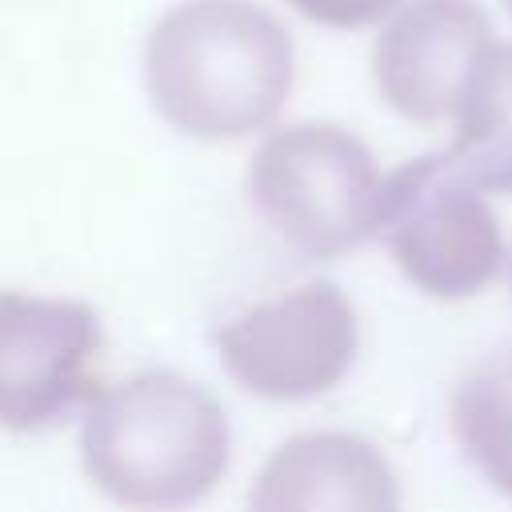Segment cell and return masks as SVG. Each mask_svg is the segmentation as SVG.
I'll list each match as a JSON object with an SVG mask.
<instances>
[{
  "label": "cell",
  "instance_id": "1",
  "mask_svg": "<svg viewBox=\"0 0 512 512\" xmlns=\"http://www.w3.org/2000/svg\"><path fill=\"white\" fill-rule=\"evenodd\" d=\"M292 36L256 0H184L144 44V88L160 120L196 140L268 128L292 92Z\"/></svg>",
  "mask_w": 512,
  "mask_h": 512
},
{
  "label": "cell",
  "instance_id": "2",
  "mask_svg": "<svg viewBox=\"0 0 512 512\" xmlns=\"http://www.w3.org/2000/svg\"><path fill=\"white\" fill-rule=\"evenodd\" d=\"M80 456L88 480L120 504H192L228 472V412L180 372H136L88 404Z\"/></svg>",
  "mask_w": 512,
  "mask_h": 512
},
{
  "label": "cell",
  "instance_id": "3",
  "mask_svg": "<svg viewBox=\"0 0 512 512\" xmlns=\"http://www.w3.org/2000/svg\"><path fill=\"white\" fill-rule=\"evenodd\" d=\"M380 168L360 136L340 124H288L248 168L252 208L312 260H332L376 236Z\"/></svg>",
  "mask_w": 512,
  "mask_h": 512
},
{
  "label": "cell",
  "instance_id": "4",
  "mask_svg": "<svg viewBox=\"0 0 512 512\" xmlns=\"http://www.w3.org/2000/svg\"><path fill=\"white\" fill-rule=\"evenodd\" d=\"M376 232L396 268L436 300L484 292L504 264L500 220L448 152L416 156L380 184Z\"/></svg>",
  "mask_w": 512,
  "mask_h": 512
},
{
  "label": "cell",
  "instance_id": "5",
  "mask_svg": "<svg viewBox=\"0 0 512 512\" xmlns=\"http://www.w3.org/2000/svg\"><path fill=\"white\" fill-rule=\"evenodd\" d=\"M224 372L264 400H312L336 388L360 348L348 296L332 280H308L216 328Z\"/></svg>",
  "mask_w": 512,
  "mask_h": 512
},
{
  "label": "cell",
  "instance_id": "6",
  "mask_svg": "<svg viewBox=\"0 0 512 512\" xmlns=\"http://www.w3.org/2000/svg\"><path fill=\"white\" fill-rule=\"evenodd\" d=\"M104 332L92 304L0 292V428L40 432L96 388Z\"/></svg>",
  "mask_w": 512,
  "mask_h": 512
},
{
  "label": "cell",
  "instance_id": "7",
  "mask_svg": "<svg viewBox=\"0 0 512 512\" xmlns=\"http://www.w3.org/2000/svg\"><path fill=\"white\" fill-rule=\"evenodd\" d=\"M492 44L476 0H408L376 36L372 76L392 112L432 124L456 112Z\"/></svg>",
  "mask_w": 512,
  "mask_h": 512
},
{
  "label": "cell",
  "instance_id": "8",
  "mask_svg": "<svg viewBox=\"0 0 512 512\" xmlns=\"http://www.w3.org/2000/svg\"><path fill=\"white\" fill-rule=\"evenodd\" d=\"M248 504L260 512H384L400 504V488L388 460L368 440L348 432H304L268 456Z\"/></svg>",
  "mask_w": 512,
  "mask_h": 512
},
{
  "label": "cell",
  "instance_id": "9",
  "mask_svg": "<svg viewBox=\"0 0 512 512\" xmlns=\"http://www.w3.org/2000/svg\"><path fill=\"white\" fill-rule=\"evenodd\" d=\"M448 160L488 192L512 196V44H492L452 112Z\"/></svg>",
  "mask_w": 512,
  "mask_h": 512
},
{
  "label": "cell",
  "instance_id": "10",
  "mask_svg": "<svg viewBox=\"0 0 512 512\" xmlns=\"http://www.w3.org/2000/svg\"><path fill=\"white\" fill-rule=\"evenodd\" d=\"M452 432L480 476L512 496V348L480 360L452 396Z\"/></svg>",
  "mask_w": 512,
  "mask_h": 512
},
{
  "label": "cell",
  "instance_id": "11",
  "mask_svg": "<svg viewBox=\"0 0 512 512\" xmlns=\"http://www.w3.org/2000/svg\"><path fill=\"white\" fill-rule=\"evenodd\" d=\"M288 4L324 28H368L384 20L400 0H288Z\"/></svg>",
  "mask_w": 512,
  "mask_h": 512
},
{
  "label": "cell",
  "instance_id": "12",
  "mask_svg": "<svg viewBox=\"0 0 512 512\" xmlns=\"http://www.w3.org/2000/svg\"><path fill=\"white\" fill-rule=\"evenodd\" d=\"M504 8H508V16H512V0H504Z\"/></svg>",
  "mask_w": 512,
  "mask_h": 512
}]
</instances>
